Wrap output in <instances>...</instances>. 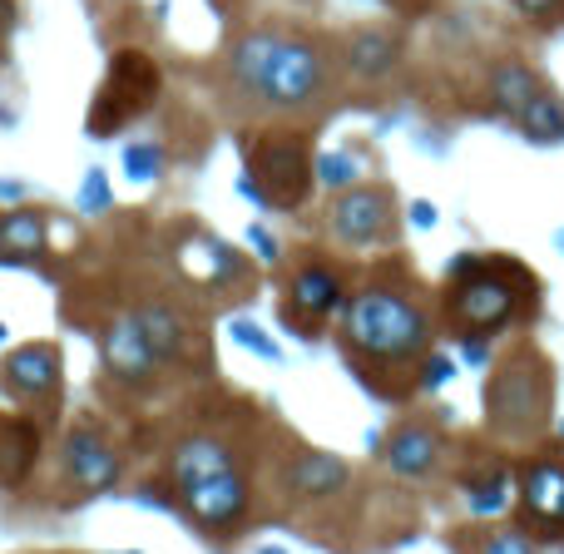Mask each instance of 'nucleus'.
<instances>
[{"label": "nucleus", "instance_id": "f257e3e1", "mask_svg": "<svg viewBox=\"0 0 564 554\" xmlns=\"http://www.w3.org/2000/svg\"><path fill=\"white\" fill-rule=\"evenodd\" d=\"M341 347L351 361H377V367H411L416 371L431 351V317L411 292L367 282L341 302Z\"/></svg>", "mask_w": 564, "mask_h": 554}, {"label": "nucleus", "instance_id": "f03ea898", "mask_svg": "<svg viewBox=\"0 0 564 554\" xmlns=\"http://www.w3.org/2000/svg\"><path fill=\"white\" fill-rule=\"evenodd\" d=\"M540 282L510 258H486V253H460L451 263V302L446 317L456 322L460 337H496L506 332L520 312H535Z\"/></svg>", "mask_w": 564, "mask_h": 554}, {"label": "nucleus", "instance_id": "7ed1b4c3", "mask_svg": "<svg viewBox=\"0 0 564 554\" xmlns=\"http://www.w3.org/2000/svg\"><path fill=\"white\" fill-rule=\"evenodd\" d=\"M550 416V367L535 347H520L516 357L500 361V371L486 387V421L500 436H525L540 431Z\"/></svg>", "mask_w": 564, "mask_h": 554}, {"label": "nucleus", "instance_id": "20e7f679", "mask_svg": "<svg viewBox=\"0 0 564 554\" xmlns=\"http://www.w3.org/2000/svg\"><path fill=\"white\" fill-rule=\"evenodd\" d=\"M322 89H327V55L302 35H278L258 99L273 109H312L322 99Z\"/></svg>", "mask_w": 564, "mask_h": 554}, {"label": "nucleus", "instance_id": "39448f33", "mask_svg": "<svg viewBox=\"0 0 564 554\" xmlns=\"http://www.w3.org/2000/svg\"><path fill=\"white\" fill-rule=\"evenodd\" d=\"M312 188V159L307 144L292 134H268L263 144L253 149V174L243 178V194H253L258 204L268 208H302Z\"/></svg>", "mask_w": 564, "mask_h": 554}, {"label": "nucleus", "instance_id": "423d86ee", "mask_svg": "<svg viewBox=\"0 0 564 554\" xmlns=\"http://www.w3.org/2000/svg\"><path fill=\"white\" fill-rule=\"evenodd\" d=\"M327 228L337 243H351V248L391 243L397 238V198H391L387 184H351L332 198Z\"/></svg>", "mask_w": 564, "mask_h": 554}, {"label": "nucleus", "instance_id": "0eeeda50", "mask_svg": "<svg viewBox=\"0 0 564 554\" xmlns=\"http://www.w3.org/2000/svg\"><path fill=\"white\" fill-rule=\"evenodd\" d=\"M178 500H184V510L198 520V530H208V535H228V530L243 525L248 506H253V490H248L243 470L228 466V470H218V476L198 480V486H184Z\"/></svg>", "mask_w": 564, "mask_h": 554}, {"label": "nucleus", "instance_id": "6e6552de", "mask_svg": "<svg viewBox=\"0 0 564 554\" xmlns=\"http://www.w3.org/2000/svg\"><path fill=\"white\" fill-rule=\"evenodd\" d=\"M516 490H520V506H525V515L535 520L540 530H550V535H560L564 530V456H535L520 466L516 476Z\"/></svg>", "mask_w": 564, "mask_h": 554}, {"label": "nucleus", "instance_id": "1a4fd4ad", "mask_svg": "<svg viewBox=\"0 0 564 554\" xmlns=\"http://www.w3.org/2000/svg\"><path fill=\"white\" fill-rule=\"evenodd\" d=\"M341 307V278H337V268H327V263H307L302 273H292L288 282V322L297 317L302 327L297 332H317V322H327L332 312Z\"/></svg>", "mask_w": 564, "mask_h": 554}, {"label": "nucleus", "instance_id": "9d476101", "mask_svg": "<svg viewBox=\"0 0 564 554\" xmlns=\"http://www.w3.org/2000/svg\"><path fill=\"white\" fill-rule=\"evenodd\" d=\"M105 367L115 381H124V387H144L149 377H154L159 357L154 347H149L144 327H139V317H115L105 332Z\"/></svg>", "mask_w": 564, "mask_h": 554}, {"label": "nucleus", "instance_id": "9b49d317", "mask_svg": "<svg viewBox=\"0 0 564 554\" xmlns=\"http://www.w3.org/2000/svg\"><path fill=\"white\" fill-rule=\"evenodd\" d=\"M441 460V431L426 426V421H406V426L391 431L387 446V466L397 470L401 480H421L431 476V466Z\"/></svg>", "mask_w": 564, "mask_h": 554}, {"label": "nucleus", "instance_id": "f8f14e48", "mask_svg": "<svg viewBox=\"0 0 564 554\" xmlns=\"http://www.w3.org/2000/svg\"><path fill=\"white\" fill-rule=\"evenodd\" d=\"M65 466H69V480H75L79 490H89V496H99V490H109L119 480V456L99 436H85V431L69 436Z\"/></svg>", "mask_w": 564, "mask_h": 554}, {"label": "nucleus", "instance_id": "ddd939ff", "mask_svg": "<svg viewBox=\"0 0 564 554\" xmlns=\"http://www.w3.org/2000/svg\"><path fill=\"white\" fill-rule=\"evenodd\" d=\"M401 65V35L397 30H381V25H367L347 40V69L357 79H387L391 69Z\"/></svg>", "mask_w": 564, "mask_h": 554}, {"label": "nucleus", "instance_id": "4468645a", "mask_svg": "<svg viewBox=\"0 0 564 554\" xmlns=\"http://www.w3.org/2000/svg\"><path fill=\"white\" fill-rule=\"evenodd\" d=\"M288 486L302 500H332L347 490V460L327 456V450H302L288 466Z\"/></svg>", "mask_w": 564, "mask_h": 554}, {"label": "nucleus", "instance_id": "2eb2a0df", "mask_svg": "<svg viewBox=\"0 0 564 554\" xmlns=\"http://www.w3.org/2000/svg\"><path fill=\"white\" fill-rule=\"evenodd\" d=\"M486 89H490V109H496V115H506V119H516L545 85H540V75L525 65V59H500V65L490 69Z\"/></svg>", "mask_w": 564, "mask_h": 554}, {"label": "nucleus", "instance_id": "dca6fc26", "mask_svg": "<svg viewBox=\"0 0 564 554\" xmlns=\"http://www.w3.org/2000/svg\"><path fill=\"white\" fill-rule=\"evenodd\" d=\"M6 387L20 397H50L59 387V357L50 347H20L6 361Z\"/></svg>", "mask_w": 564, "mask_h": 554}, {"label": "nucleus", "instance_id": "f3484780", "mask_svg": "<svg viewBox=\"0 0 564 554\" xmlns=\"http://www.w3.org/2000/svg\"><path fill=\"white\" fill-rule=\"evenodd\" d=\"M228 466H234V450H228L224 441L194 436V441H184V446H178V456H174V486L178 490L198 486V480L218 476V470H228Z\"/></svg>", "mask_w": 564, "mask_h": 554}, {"label": "nucleus", "instance_id": "a211bd4d", "mask_svg": "<svg viewBox=\"0 0 564 554\" xmlns=\"http://www.w3.org/2000/svg\"><path fill=\"white\" fill-rule=\"evenodd\" d=\"M516 129L540 149L564 144V99L555 95V89H540V95L516 115Z\"/></svg>", "mask_w": 564, "mask_h": 554}, {"label": "nucleus", "instance_id": "6ab92c4d", "mask_svg": "<svg viewBox=\"0 0 564 554\" xmlns=\"http://www.w3.org/2000/svg\"><path fill=\"white\" fill-rule=\"evenodd\" d=\"M273 50H278V30H253V35L238 40L234 55H228L234 85L248 89V95H258V85H263V69H268V59H273Z\"/></svg>", "mask_w": 564, "mask_h": 554}, {"label": "nucleus", "instance_id": "aec40b11", "mask_svg": "<svg viewBox=\"0 0 564 554\" xmlns=\"http://www.w3.org/2000/svg\"><path fill=\"white\" fill-rule=\"evenodd\" d=\"M40 243H45V218L40 214L15 208V214L0 218V263H25L40 253Z\"/></svg>", "mask_w": 564, "mask_h": 554}, {"label": "nucleus", "instance_id": "412c9836", "mask_svg": "<svg viewBox=\"0 0 564 554\" xmlns=\"http://www.w3.org/2000/svg\"><path fill=\"white\" fill-rule=\"evenodd\" d=\"M134 317H139V327H144V337H149V347H154L159 361L178 357V347H184V322H178L164 302H149V307L134 312Z\"/></svg>", "mask_w": 564, "mask_h": 554}, {"label": "nucleus", "instance_id": "4be33fe9", "mask_svg": "<svg viewBox=\"0 0 564 554\" xmlns=\"http://www.w3.org/2000/svg\"><path fill=\"white\" fill-rule=\"evenodd\" d=\"M312 178H317L322 188H351V184H361V164H357V154H347V149H332V154H322L317 164H312Z\"/></svg>", "mask_w": 564, "mask_h": 554}, {"label": "nucleus", "instance_id": "5701e85b", "mask_svg": "<svg viewBox=\"0 0 564 554\" xmlns=\"http://www.w3.org/2000/svg\"><path fill=\"white\" fill-rule=\"evenodd\" d=\"M159 169H164V149L159 144H129L124 149V174L129 178L149 184V178H159Z\"/></svg>", "mask_w": 564, "mask_h": 554}, {"label": "nucleus", "instance_id": "b1692460", "mask_svg": "<svg viewBox=\"0 0 564 554\" xmlns=\"http://www.w3.org/2000/svg\"><path fill=\"white\" fill-rule=\"evenodd\" d=\"M480 554H535V540L516 535V530H506V535H496Z\"/></svg>", "mask_w": 564, "mask_h": 554}, {"label": "nucleus", "instance_id": "393cba45", "mask_svg": "<svg viewBox=\"0 0 564 554\" xmlns=\"http://www.w3.org/2000/svg\"><path fill=\"white\" fill-rule=\"evenodd\" d=\"M510 6H516L520 15H530V20H555L564 10V0H510Z\"/></svg>", "mask_w": 564, "mask_h": 554}, {"label": "nucleus", "instance_id": "a878e982", "mask_svg": "<svg viewBox=\"0 0 564 554\" xmlns=\"http://www.w3.org/2000/svg\"><path fill=\"white\" fill-rule=\"evenodd\" d=\"M234 337L243 341V347L263 351V357H278V347H273V341H263V337H258V332H253V322H238V327H234Z\"/></svg>", "mask_w": 564, "mask_h": 554}, {"label": "nucleus", "instance_id": "bb28decb", "mask_svg": "<svg viewBox=\"0 0 564 554\" xmlns=\"http://www.w3.org/2000/svg\"><path fill=\"white\" fill-rule=\"evenodd\" d=\"M79 204H85L89 214H99V204H105V174H99V169L85 178V198H79Z\"/></svg>", "mask_w": 564, "mask_h": 554}, {"label": "nucleus", "instance_id": "cd10ccee", "mask_svg": "<svg viewBox=\"0 0 564 554\" xmlns=\"http://www.w3.org/2000/svg\"><path fill=\"white\" fill-rule=\"evenodd\" d=\"M248 238H253L258 258H268V263H273V258H278V243H273V238H268V233H263V228H253V233H248Z\"/></svg>", "mask_w": 564, "mask_h": 554}, {"label": "nucleus", "instance_id": "c85d7f7f", "mask_svg": "<svg viewBox=\"0 0 564 554\" xmlns=\"http://www.w3.org/2000/svg\"><path fill=\"white\" fill-rule=\"evenodd\" d=\"M416 224H421V228H431V224H436V214H431V204H416Z\"/></svg>", "mask_w": 564, "mask_h": 554}, {"label": "nucleus", "instance_id": "c756f323", "mask_svg": "<svg viewBox=\"0 0 564 554\" xmlns=\"http://www.w3.org/2000/svg\"><path fill=\"white\" fill-rule=\"evenodd\" d=\"M263 554H282V550H263Z\"/></svg>", "mask_w": 564, "mask_h": 554}, {"label": "nucleus", "instance_id": "7c9ffc66", "mask_svg": "<svg viewBox=\"0 0 564 554\" xmlns=\"http://www.w3.org/2000/svg\"><path fill=\"white\" fill-rule=\"evenodd\" d=\"M0 337H6V327H0Z\"/></svg>", "mask_w": 564, "mask_h": 554}]
</instances>
